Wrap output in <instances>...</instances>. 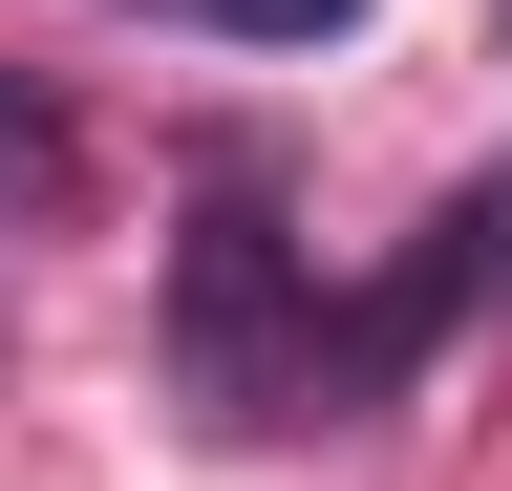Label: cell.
I'll use <instances>...</instances> for the list:
<instances>
[{
    "label": "cell",
    "mask_w": 512,
    "mask_h": 491,
    "mask_svg": "<svg viewBox=\"0 0 512 491\" xmlns=\"http://www.w3.org/2000/svg\"><path fill=\"white\" fill-rule=\"evenodd\" d=\"M192 363H214V427H278V235L256 214L192 235Z\"/></svg>",
    "instance_id": "1"
},
{
    "label": "cell",
    "mask_w": 512,
    "mask_h": 491,
    "mask_svg": "<svg viewBox=\"0 0 512 491\" xmlns=\"http://www.w3.org/2000/svg\"><path fill=\"white\" fill-rule=\"evenodd\" d=\"M171 22H235V43H342L363 0H171Z\"/></svg>",
    "instance_id": "2"
},
{
    "label": "cell",
    "mask_w": 512,
    "mask_h": 491,
    "mask_svg": "<svg viewBox=\"0 0 512 491\" xmlns=\"http://www.w3.org/2000/svg\"><path fill=\"white\" fill-rule=\"evenodd\" d=\"M22 171H43V107H22V86H0V193H22Z\"/></svg>",
    "instance_id": "3"
}]
</instances>
